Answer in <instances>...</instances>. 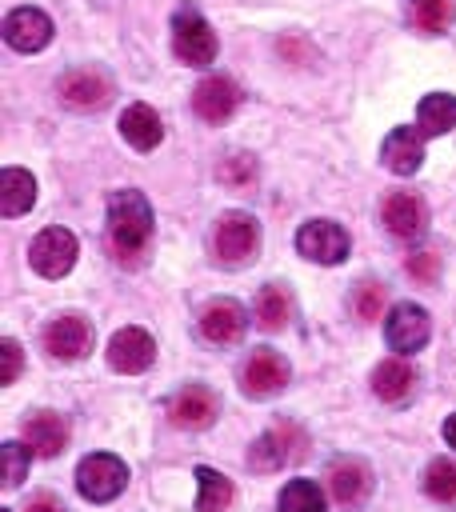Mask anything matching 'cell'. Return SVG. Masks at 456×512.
<instances>
[{
  "instance_id": "obj_14",
  "label": "cell",
  "mask_w": 456,
  "mask_h": 512,
  "mask_svg": "<svg viewBox=\"0 0 456 512\" xmlns=\"http://www.w3.org/2000/svg\"><path fill=\"white\" fill-rule=\"evenodd\" d=\"M4 40L16 52H40L52 40V20L40 8H16L4 16Z\"/></svg>"
},
{
  "instance_id": "obj_34",
  "label": "cell",
  "mask_w": 456,
  "mask_h": 512,
  "mask_svg": "<svg viewBox=\"0 0 456 512\" xmlns=\"http://www.w3.org/2000/svg\"><path fill=\"white\" fill-rule=\"evenodd\" d=\"M0 356H4L0 384H12V380L20 376V344H16V340H4V344H0Z\"/></svg>"
},
{
  "instance_id": "obj_11",
  "label": "cell",
  "mask_w": 456,
  "mask_h": 512,
  "mask_svg": "<svg viewBox=\"0 0 456 512\" xmlns=\"http://www.w3.org/2000/svg\"><path fill=\"white\" fill-rule=\"evenodd\" d=\"M168 416H172L176 428H208V424L220 416V400H216L212 388H204V384H188V388H180V392L172 396Z\"/></svg>"
},
{
  "instance_id": "obj_5",
  "label": "cell",
  "mask_w": 456,
  "mask_h": 512,
  "mask_svg": "<svg viewBox=\"0 0 456 512\" xmlns=\"http://www.w3.org/2000/svg\"><path fill=\"white\" fill-rule=\"evenodd\" d=\"M304 432L296 428V424H276V428H268L256 444H252V452H248V464L256 468V472H276V468H284L288 460H300L304 456Z\"/></svg>"
},
{
  "instance_id": "obj_20",
  "label": "cell",
  "mask_w": 456,
  "mask_h": 512,
  "mask_svg": "<svg viewBox=\"0 0 456 512\" xmlns=\"http://www.w3.org/2000/svg\"><path fill=\"white\" fill-rule=\"evenodd\" d=\"M24 440H28V448L36 456H56L68 444V424L56 412H32L24 420Z\"/></svg>"
},
{
  "instance_id": "obj_13",
  "label": "cell",
  "mask_w": 456,
  "mask_h": 512,
  "mask_svg": "<svg viewBox=\"0 0 456 512\" xmlns=\"http://www.w3.org/2000/svg\"><path fill=\"white\" fill-rule=\"evenodd\" d=\"M384 332H388V344H392L396 352H420V348L428 344L432 320H428V312L416 308V304H396V308L388 312Z\"/></svg>"
},
{
  "instance_id": "obj_9",
  "label": "cell",
  "mask_w": 456,
  "mask_h": 512,
  "mask_svg": "<svg viewBox=\"0 0 456 512\" xmlns=\"http://www.w3.org/2000/svg\"><path fill=\"white\" fill-rule=\"evenodd\" d=\"M288 376H292V368H288V360H284L280 352H272V348H256V352L248 356L240 380H244V392H248V396L268 400V396H276V392L288 384Z\"/></svg>"
},
{
  "instance_id": "obj_27",
  "label": "cell",
  "mask_w": 456,
  "mask_h": 512,
  "mask_svg": "<svg viewBox=\"0 0 456 512\" xmlns=\"http://www.w3.org/2000/svg\"><path fill=\"white\" fill-rule=\"evenodd\" d=\"M324 492L316 480H288L280 488V512H324Z\"/></svg>"
},
{
  "instance_id": "obj_23",
  "label": "cell",
  "mask_w": 456,
  "mask_h": 512,
  "mask_svg": "<svg viewBox=\"0 0 456 512\" xmlns=\"http://www.w3.org/2000/svg\"><path fill=\"white\" fill-rule=\"evenodd\" d=\"M32 204H36V180H32V172L4 168L0 172V212L12 220V216H24Z\"/></svg>"
},
{
  "instance_id": "obj_28",
  "label": "cell",
  "mask_w": 456,
  "mask_h": 512,
  "mask_svg": "<svg viewBox=\"0 0 456 512\" xmlns=\"http://www.w3.org/2000/svg\"><path fill=\"white\" fill-rule=\"evenodd\" d=\"M456 20L452 0H412V24L424 32H444Z\"/></svg>"
},
{
  "instance_id": "obj_19",
  "label": "cell",
  "mask_w": 456,
  "mask_h": 512,
  "mask_svg": "<svg viewBox=\"0 0 456 512\" xmlns=\"http://www.w3.org/2000/svg\"><path fill=\"white\" fill-rule=\"evenodd\" d=\"M200 336L208 344H236L244 336V308L236 300H212L200 312Z\"/></svg>"
},
{
  "instance_id": "obj_12",
  "label": "cell",
  "mask_w": 456,
  "mask_h": 512,
  "mask_svg": "<svg viewBox=\"0 0 456 512\" xmlns=\"http://www.w3.org/2000/svg\"><path fill=\"white\" fill-rule=\"evenodd\" d=\"M236 104H240V88L228 76H204L192 92V108L208 124H224L236 112Z\"/></svg>"
},
{
  "instance_id": "obj_37",
  "label": "cell",
  "mask_w": 456,
  "mask_h": 512,
  "mask_svg": "<svg viewBox=\"0 0 456 512\" xmlns=\"http://www.w3.org/2000/svg\"><path fill=\"white\" fill-rule=\"evenodd\" d=\"M0 512H8V508H0Z\"/></svg>"
},
{
  "instance_id": "obj_10",
  "label": "cell",
  "mask_w": 456,
  "mask_h": 512,
  "mask_svg": "<svg viewBox=\"0 0 456 512\" xmlns=\"http://www.w3.org/2000/svg\"><path fill=\"white\" fill-rule=\"evenodd\" d=\"M156 360V340L144 332V328H120L112 340H108V364L124 376H136L144 372L148 364Z\"/></svg>"
},
{
  "instance_id": "obj_17",
  "label": "cell",
  "mask_w": 456,
  "mask_h": 512,
  "mask_svg": "<svg viewBox=\"0 0 456 512\" xmlns=\"http://www.w3.org/2000/svg\"><path fill=\"white\" fill-rule=\"evenodd\" d=\"M328 488H332L336 504H344V508H360L364 496H368V488H372V472H368L364 460L344 456V460H336V464L328 468Z\"/></svg>"
},
{
  "instance_id": "obj_32",
  "label": "cell",
  "mask_w": 456,
  "mask_h": 512,
  "mask_svg": "<svg viewBox=\"0 0 456 512\" xmlns=\"http://www.w3.org/2000/svg\"><path fill=\"white\" fill-rule=\"evenodd\" d=\"M220 180H228V184H248V180H256V160H252V156H232L228 164H220Z\"/></svg>"
},
{
  "instance_id": "obj_18",
  "label": "cell",
  "mask_w": 456,
  "mask_h": 512,
  "mask_svg": "<svg viewBox=\"0 0 456 512\" xmlns=\"http://www.w3.org/2000/svg\"><path fill=\"white\" fill-rule=\"evenodd\" d=\"M384 168H392L396 176H412L424 164V132L420 128H392L384 136Z\"/></svg>"
},
{
  "instance_id": "obj_3",
  "label": "cell",
  "mask_w": 456,
  "mask_h": 512,
  "mask_svg": "<svg viewBox=\"0 0 456 512\" xmlns=\"http://www.w3.org/2000/svg\"><path fill=\"white\" fill-rule=\"evenodd\" d=\"M172 48H176V56L184 64L204 68V64L216 60L220 40H216V32L208 28V20L196 8H176V16H172Z\"/></svg>"
},
{
  "instance_id": "obj_36",
  "label": "cell",
  "mask_w": 456,
  "mask_h": 512,
  "mask_svg": "<svg viewBox=\"0 0 456 512\" xmlns=\"http://www.w3.org/2000/svg\"><path fill=\"white\" fill-rule=\"evenodd\" d=\"M444 440H448V444L456 448V412H452V416L444 420Z\"/></svg>"
},
{
  "instance_id": "obj_15",
  "label": "cell",
  "mask_w": 456,
  "mask_h": 512,
  "mask_svg": "<svg viewBox=\"0 0 456 512\" xmlns=\"http://www.w3.org/2000/svg\"><path fill=\"white\" fill-rule=\"evenodd\" d=\"M44 348L56 360H80L92 348V324L84 316H56L44 328Z\"/></svg>"
},
{
  "instance_id": "obj_21",
  "label": "cell",
  "mask_w": 456,
  "mask_h": 512,
  "mask_svg": "<svg viewBox=\"0 0 456 512\" xmlns=\"http://www.w3.org/2000/svg\"><path fill=\"white\" fill-rule=\"evenodd\" d=\"M120 132H124V140H128L136 152H152V148L160 144V136H164L160 116H156L148 104H128L124 116H120Z\"/></svg>"
},
{
  "instance_id": "obj_25",
  "label": "cell",
  "mask_w": 456,
  "mask_h": 512,
  "mask_svg": "<svg viewBox=\"0 0 456 512\" xmlns=\"http://www.w3.org/2000/svg\"><path fill=\"white\" fill-rule=\"evenodd\" d=\"M196 512H224L232 504V480L220 476L216 468H196Z\"/></svg>"
},
{
  "instance_id": "obj_26",
  "label": "cell",
  "mask_w": 456,
  "mask_h": 512,
  "mask_svg": "<svg viewBox=\"0 0 456 512\" xmlns=\"http://www.w3.org/2000/svg\"><path fill=\"white\" fill-rule=\"evenodd\" d=\"M288 316H292V296H288V288H280V284L260 288V296H256V324L276 332V328L288 324Z\"/></svg>"
},
{
  "instance_id": "obj_4",
  "label": "cell",
  "mask_w": 456,
  "mask_h": 512,
  "mask_svg": "<svg viewBox=\"0 0 456 512\" xmlns=\"http://www.w3.org/2000/svg\"><path fill=\"white\" fill-rule=\"evenodd\" d=\"M76 252H80V244H76V236H72L68 228H44V232L32 240L28 260H32V268H36L44 280H60V276L72 272Z\"/></svg>"
},
{
  "instance_id": "obj_33",
  "label": "cell",
  "mask_w": 456,
  "mask_h": 512,
  "mask_svg": "<svg viewBox=\"0 0 456 512\" xmlns=\"http://www.w3.org/2000/svg\"><path fill=\"white\" fill-rule=\"evenodd\" d=\"M408 276L420 280V284H432V280L440 276V256H436V252H416V256L408 260Z\"/></svg>"
},
{
  "instance_id": "obj_31",
  "label": "cell",
  "mask_w": 456,
  "mask_h": 512,
  "mask_svg": "<svg viewBox=\"0 0 456 512\" xmlns=\"http://www.w3.org/2000/svg\"><path fill=\"white\" fill-rule=\"evenodd\" d=\"M0 456H4V488H20V480L28 472V460H32V448H24L20 440H8L0 448Z\"/></svg>"
},
{
  "instance_id": "obj_8",
  "label": "cell",
  "mask_w": 456,
  "mask_h": 512,
  "mask_svg": "<svg viewBox=\"0 0 456 512\" xmlns=\"http://www.w3.org/2000/svg\"><path fill=\"white\" fill-rule=\"evenodd\" d=\"M296 252L316 264H340L348 256V232L336 220H308L296 232Z\"/></svg>"
},
{
  "instance_id": "obj_1",
  "label": "cell",
  "mask_w": 456,
  "mask_h": 512,
  "mask_svg": "<svg viewBox=\"0 0 456 512\" xmlns=\"http://www.w3.org/2000/svg\"><path fill=\"white\" fill-rule=\"evenodd\" d=\"M152 240V208L140 192H112L108 196V248L116 260H136Z\"/></svg>"
},
{
  "instance_id": "obj_35",
  "label": "cell",
  "mask_w": 456,
  "mask_h": 512,
  "mask_svg": "<svg viewBox=\"0 0 456 512\" xmlns=\"http://www.w3.org/2000/svg\"><path fill=\"white\" fill-rule=\"evenodd\" d=\"M28 512H64V508H60L52 496H36V500L28 504Z\"/></svg>"
},
{
  "instance_id": "obj_30",
  "label": "cell",
  "mask_w": 456,
  "mask_h": 512,
  "mask_svg": "<svg viewBox=\"0 0 456 512\" xmlns=\"http://www.w3.org/2000/svg\"><path fill=\"white\" fill-rule=\"evenodd\" d=\"M352 312H356L360 320H380V316H384V284L364 280V284L352 292Z\"/></svg>"
},
{
  "instance_id": "obj_24",
  "label": "cell",
  "mask_w": 456,
  "mask_h": 512,
  "mask_svg": "<svg viewBox=\"0 0 456 512\" xmlns=\"http://www.w3.org/2000/svg\"><path fill=\"white\" fill-rule=\"evenodd\" d=\"M416 128L424 136H444L448 128H456V96L448 92H428L416 108Z\"/></svg>"
},
{
  "instance_id": "obj_6",
  "label": "cell",
  "mask_w": 456,
  "mask_h": 512,
  "mask_svg": "<svg viewBox=\"0 0 456 512\" xmlns=\"http://www.w3.org/2000/svg\"><path fill=\"white\" fill-rule=\"evenodd\" d=\"M56 92H60V100L72 112H100L112 100V84L96 68H72V72H64L60 84H56Z\"/></svg>"
},
{
  "instance_id": "obj_22",
  "label": "cell",
  "mask_w": 456,
  "mask_h": 512,
  "mask_svg": "<svg viewBox=\"0 0 456 512\" xmlns=\"http://www.w3.org/2000/svg\"><path fill=\"white\" fill-rule=\"evenodd\" d=\"M412 388H416V372H412L408 360H384V364H376V372H372V392H376L384 404L408 400Z\"/></svg>"
},
{
  "instance_id": "obj_16",
  "label": "cell",
  "mask_w": 456,
  "mask_h": 512,
  "mask_svg": "<svg viewBox=\"0 0 456 512\" xmlns=\"http://www.w3.org/2000/svg\"><path fill=\"white\" fill-rule=\"evenodd\" d=\"M380 216H384L388 232L400 236V240H412V236H420V232L428 228V204H424L416 192H392V196L384 200Z\"/></svg>"
},
{
  "instance_id": "obj_29",
  "label": "cell",
  "mask_w": 456,
  "mask_h": 512,
  "mask_svg": "<svg viewBox=\"0 0 456 512\" xmlns=\"http://www.w3.org/2000/svg\"><path fill=\"white\" fill-rule=\"evenodd\" d=\"M424 492L440 504H452L456 500V464L452 460H432L428 472H424Z\"/></svg>"
},
{
  "instance_id": "obj_7",
  "label": "cell",
  "mask_w": 456,
  "mask_h": 512,
  "mask_svg": "<svg viewBox=\"0 0 456 512\" xmlns=\"http://www.w3.org/2000/svg\"><path fill=\"white\" fill-rule=\"evenodd\" d=\"M212 244L224 264H244L260 248V224L248 212H228V216H220Z\"/></svg>"
},
{
  "instance_id": "obj_2",
  "label": "cell",
  "mask_w": 456,
  "mask_h": 512,
  "mask_svg": "<svg viewBox=\"0 0 456 512\" xmlns=\"http://www.w3.org/2000/svg\"><path fill=\"white\" fill-rule=\"evenodd\" d=\"M124 484H128V468H124V460L112 456V452H92V456H84L80 468H76V488H80V496L92 500V504L116 500V496L124 492Z\"/></svg>"
}]
</instances>
